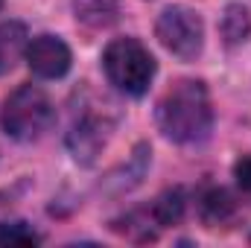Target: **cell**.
<instances>
[{"label": "cell", "instance_id": "4", "mask_svg": "<svg viewBox=\"0 0 251 248\" xmlns=\"http://www.w3.org/2000/svg\"><path fill=\"white\" fill-rule=\"evenodd\" d=\"M155 35L164 44V50L181 62H193L201 56L204 24L199 12H193L190 6H167L155 24Z\"/></svg>", "mask_w": 251, "mask_h": 248}, {"label": "cell", "instance_id": "9", "mask_svg": "<svg viewBox=\"0 0 251 248\" xmlns=\"http://www.w3.org/2000/svg\"><path fill=\"white\" fill-rule=\"evenodd\" d=\"M26 44H29V35H26V26L21 21L0 24V76L15 67V62L24 56Z\"/></svg>", "mask_w": 251, "mask_h": 248}, {"label": "cell", "instance_id": "10", "mask_svg": "<svg viewBox=\"0 0 251 248\" xmlns=\"http://www.w3.org/2000/svg\"><path fill=\"white\" fill-rule=\"evenodd\" d=\"M184 207H187V198H184V190L181 187H173V190H164L155 204H152V219L158 228H170V225H178L184 219Z\"/></svg>", "mask_w": 251, "mask_h": 248}, {"label": "cell", "instance_id": "12", "mask_svg": "<svg viewBox=\"0 0 251 248\" xmlns=\"http://www.w3.org/2000/svg\"><path fill=\"white\" fill-rule=\"evenodd\" d=\"M41 237L26 222H6L0 225V246H38Z\"/></svg>", "mask_w": 251, "mask_h": 248}, {"label": "cell", "instance_id": "1", "mask_svg": "<svg viewBox=\"0 0 251 248\" xmlns=\"http://www.w3.org/2000/svg\"><path fill=\"white\" fill-rule=\"evenodd\" d=\"M158 125L173 143H201L213 128L207 85L199 79H178L158 102Z\"/></svg>", "mask_w": 251, "mask_h": 248}, {"label": "cell", "instance_id": "3", "mask_svg": "<svg viewBox=\"0 0 251 248\" xmlns=\"http://www.w3.org/2000/svg\"><path fill=\"white\" fill-rule=\"evenodd\" d=\"M102 70L117 91L128 97H143L155 79L158 64L137 38H114L102 53Z\"/></svg>", "mask_w": 251, "mask_h": 248}, {"label": "cell", "instance_id": "2", "mask_svg": "<svg viewBox=\"0 0 251 248\" xmlns=\"http://www.w3.org/2000/svg\"><path fill=\"white\" fill-rule=\"evenodd\" d=\"M0 123H3L9 137H15L21 143H29V140H38L44 131H50V125L56 123V105H53V99L47 97L44 88L18 85L3 99Z\"/></svg>", "mask_w": 251, "mask_h": 248}, {"label": "cell", "instance_id": "13", "mask_svg": "<svg viewBox=\"0 0 251 248\" xmlns=\"http://www.w3.org/2000/svg\"><path fill=\"white\" fill-rule=\"evenodd\" d=\"M234 178H237V184L251 196V158H240V161L234 164Z\"/></svg>", "mask_w": 251, "mask_h": 248}, {"label": "cell", "instance_id": "8", "mask_svg": "<svg viewBox=\"0 0 251 248\" xmlns=\"http://www.w3.org/2000/svg\"><path fill=\"white\" fill-rule=\"evenodd\" d=\"M199 213H201V222H204L207 228H219V225H225L228 219H234L237 201H234V196H231L228 190L210 187V190L199 198Z\"/></svg>", "mask_w": 251, "mask_h": 248}, {"label": "cell", "instance_id": "14", "mask_svg": "<svg viewBox=\"0 0 251 248\" xmlns=\"http://www.w3.org/2000/svg\"><path fill=\"white\" fill-rule=\"evenodd\" d=\"M0 9H3V0H0Z\"/></svg>", "mask_w": 251, "mask_h": 248}, {"label": "cell", "instance_id": "5", "mask_svg": "<svg viewBox=\"0 0 251 248\" xmlns=\"http://www.w3.org/2000/svg\"><path fill=\"white\" fill-rule=\"evenodd\" d=\"M114 123L100 117V114H82L73 128L67 131V149L79 164H94L97 155L105 149L108 137H111Z\"/></svg>", "mask_w": 251, "mask_h": 248}, {"label": "cell", "instance_id": "7", "mask_svg": "<svg viewBox=\"0 0 251 248\" xmlns=\"http://www.w3.org/2000/svg\"><path fill=\"white\" fill-rule=\"evenodd\" d=\"M73 15L88 29H108L120 18L117 0H73Z\"/></svg>", "mask_w": 251, "mask_h": 248}, {"label": "cell", "instance_id": "6", "mask_svg": "<svg viewBox=\"0 0 251 248\" xmlns=\"http://www.w3.org/2000/svg\"><path fill=\"white\" fill-rule=\"evenodd\" d=\"M26 64L41 79H62L73 64V53L59 35H38L24 50Z\"/></svg>", "mask_w": 251, "mask_h": 248}, {"label": "cell", "instance_id": "11", "mask_svg": "<svg viewBox=\"0 0 251 248\" xmlns=\"http://www.w3.org/2000/svg\"><path fill=\"white\" fill-rule=\"evenodd\" d=\"M219 29H222V38H225V44H228V47L243 44V41L251 35V15H249V9H246L243 3H228V9H225V15H222V24H219Z\"/></svg>", "mask_w": 251, "mask_h": 248}]
</instances>
